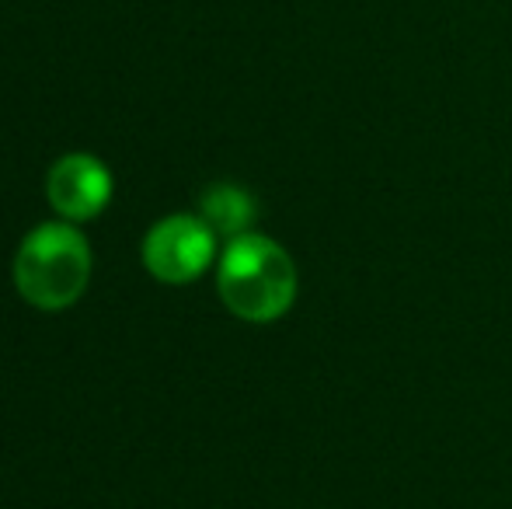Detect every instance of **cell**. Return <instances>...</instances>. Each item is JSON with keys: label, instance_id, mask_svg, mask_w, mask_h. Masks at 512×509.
Instances as JSON below:
<instances>
[{"label": "cell", "instance_id": "2", "mask_svg": "<svg viewBox=\"0 0 512 509\" xmlns=\"http://www.w3.org/2000/svg\"><path fill=\"white\" fill-rule=\"evenodd\" d=\"M91 279V248L70 224H42L14 255V286L39 311H67Z\"/></svg>", "mask_w": 512, "mask_h": 509}, {"label": "cell", "instance_id": "3", "mask_svg": "<svg viewBox=\"0 0 512 509\" xmlns=\"http://www.w3.org/2000/svg\"><path fill=\"white\" fill-rule=\"evenodd\" d=\"M216 252L213 227L199 217H168L150 227L143 241V265L154 279L171 286H182L199 279L209 269Z\"/></svg>", "mask_w": 512, "mask_h": 509}, {"label": "cell", "instance_id": "5", "mask_svg": "<svg viewBox=\"0 0 512 509\" xmlns=\"http://www.w3.org/2000/svg\"><path fill=\"white\" fill-rule=\"evenodd\" d=\"M203 206V220L213 227V234H227V238H241V234H251V224H255V199L241 189V185L230 182H216L209 185L199 199Z\"/></svg>", "mask_w": 512, "mask_h": 509}, {"label": "cell", "instance_id": "1", "mask_svg": "<svg viewBox=\"0 0 512 509\" xmlns=\"http://www.w3.org/2000/svg\"><path fill=\"white\" fill-rule=\"evenodd\" d=\"M216 286L230 314L255 325H269L283 318L297 300V269L276 241L262 234H241L220 258Z\"/></svg>", "mask_w": 512, "mask_h": 509}, {"label": "cell", "instance_id": "4", "mask_svg": "<svg viewBox=\"0 0 512 509\" xmlns=\"http://www.w3.org/2000/svg\"><path fill=\"white\" fill-rule=\"evenodd\" d=\"M46 196L67 220H95L112 199V171L91 154H67L49 168Z\"/></svg>", "mask_w": 512, "mask_h": 509}]
</instances>
